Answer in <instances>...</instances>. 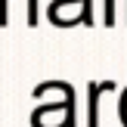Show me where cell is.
I'll list each match as a JSON object with an SVG mask.
<instances>
[{
	"label": "cell",
	"instance_id": "6da1fadb",
	"mask_svg": "<svg viewBox=\"0 0 127 127\" xmlns=\"http://www.w3.org/2000/svg\"><path fill=\"white\" fill-rule=\"evenodd\" d=\"M109 87H115V84H112V81L109 84H93L90 81V105H87V124L90 127H99V102H96V96L102 90H109Z\"/></svg>",
	"mask_w": 127,
	"mask_h": 127
},
{
	"label": "cell",
	"instance_id": "7a4b0ae2",
	"mask_svg": "<svg viewBox=\"0 0 127 127\" xmlns=\"http://www.w3.org/2000/svg\"><path fill=\"white\" fill-rule=\"evenodd\" d=\"M115 22V0H105V25Z\"/></svg>",
	"mask_w": 127,
	"mask_h": 127
}]
</instances>
